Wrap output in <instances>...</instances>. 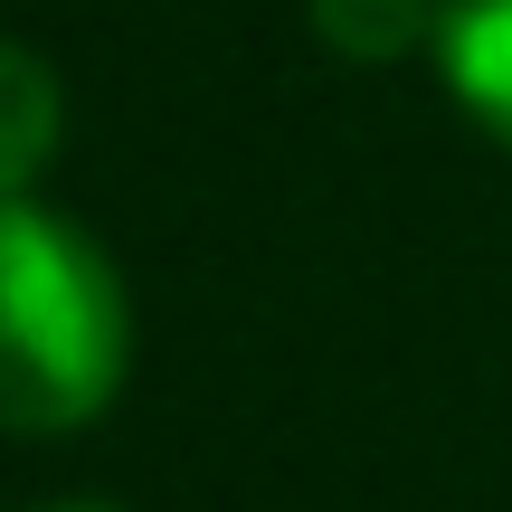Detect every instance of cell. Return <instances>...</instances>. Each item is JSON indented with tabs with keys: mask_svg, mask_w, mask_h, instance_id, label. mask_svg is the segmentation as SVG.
Here are the masks:
<instances>
[{
	"mask_svg": "<svg viewBox=\"0 0 512 512\" xmlns=\"http://www.w3.org/2000/svg\"><path fill=\"white\" fill-rule=\"evenodd\" d=\"M313 29H323V48L380 67V57H408L418 38H437V0H313Z\"/></svg>",
	"mask_w": 512,
	"mask_h": 512,
	"instance_id": "277c9868",
	"label": "cell"
},
{
	"mask_svg": "<svg viewBox=\"0 0 512 512\" xmlns=\"http://www.w3.org/2000/svg\"><path fill=\"white\" fill-rule=\"evenodd\" d=\"M437 67L456 105L512 143V0H437Z\"/></svg>",
	"mask_w": 512,
	"mask_h": 512,
	"instance_id": "7a4b0ae2",
	"label": "cell"
},
{
	"mask_svg": "<svg viewBox=\"0 0 512 512\" xmlns=\"http://www.w3.org/2000/svg\"><path fill=\"white\" fill-rule=\"evenodd\" d=\"M57 133H67V86H57V67L38 48H19V38H0V200H19V190L48 171Z\"/></svg>",
	"mask_w": 512,
	"mask_h": 512,
	"instance_id": "3957f363",
	"label": "cell"
},
{
	"mask_svg": "<svg viewBox=\"0 0 512 512\" xmlns=\"http://www.w3.org/2000/svg\"><path fill=\"white\" fill-rule=\"evenodd\" d=\"M57 512H105V503H57Z\"/></svg>",
	"mask_w": 512,
	"mask_h": 512,
	"instance_id": "5b68a950",
	"label": "cell"
},
{
	"mask_svg": "<svg viewBox=\"0 0 512 512\" xmlns=\"http://www.w3.org/2000/svg\"><path fill=\"white\" fill-rule=\"evenodd\" d=\"M133 304L114 256L38 200H0V427L57 437L124 389Z\"/></svg>",
	"mask_w": 512,
	"mask_h": 512,
	"instance_id": "6da1fadb",
	"label": "cell"
}]
</instances>
